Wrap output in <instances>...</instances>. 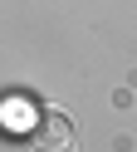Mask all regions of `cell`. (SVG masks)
<instances>
[{
	"label": "cell",
	"mask_w": 137,
	"mask_h": 152,
	"mask_svg": "<svg viewBox=\"0 0 137 152\" xmlns=\"http://www.w3.org/2000/svg\"><path fill=\"white\" fill-rule=\"evenodd\" d=\"M44 142H49V147H64V142H68V123L59 118V113L49 118V137H44Z\"/></svg>",
	"instance_id": "obj_1"
}]
</instances>
